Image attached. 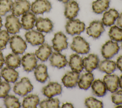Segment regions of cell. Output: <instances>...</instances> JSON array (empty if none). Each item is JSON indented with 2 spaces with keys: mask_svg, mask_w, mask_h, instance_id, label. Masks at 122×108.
I'll return each instance as SVG.
<instances>
[{
  "mask_svg": "<svg viewBox=\"0 0 122 108\" xmlns=\"http://www.w3.org/2000/svg\"><path fill=\"white\" fill-rule=\"evenodd\" d=\"M70 47L72 50L82 54L88 53L90 49L89 43L81 36H76L73 38Z\"/></svg>",
  "mask_w": 122,
  "mask_h": 108,
  "instance_id": "6da1fadb",
  "label": "cell"
},
{
  "mask_svg": "<svg viewBox=\"0 0 122 108\" xmlns=\"http://www.w3.org/2000/svg\"><path fill=\"white\" fill-rule=\"evenodd\" d=\"M33 86L28 78L24 77L20 82H16L13 88L15 93L20 96H24L33 89Z\"/></svg>",
  "mask_w": 122,
  "mask_h": 108,
  "instance_id": "7a4b0ae2",
  "label": "cell"
},
{
  "mask_svg": "<svg viewBox=\"0 0 122 108\" xmlns=\"http://www.w3.org/2000/svg\"><path fill=\"white\" fill-rule=\"evenodd\" d=\"M66 32L71 35L80 34L85 29V24L78 19L69 20L65 25Z\"/></svg>",
  "mask_w": 122,
  "mask_h": 108,
  "instance_id": "3957f363",
  "label": "cell"
},
{
  "mask_svg": "<svg viewBox=\"0 0 122 108\" xmlns=\"http://www.w3.org/2000/svg\"><path fill=\"white\" fill-rule=\"evenodd\" d=\"M10 48L15 54H22L27 49V44L23 39L19 35L12 36L9 40Z\"/></svg>",
  "mask_w": 122,
  "mask_h": 108,
  "instance_id": "277c9868",
  "label": "cell"
},
{
  "mask_svg": "<svg viewBox=\"0 0 122 108\" xmlns=\"http://www.w3.org/2000/svg\"><path fill=\"white\" fill-rule=\"evenodd\" d=\"M5 26L8 32L12 34L19 32L20 29L22 28V25L19 19L13 14L6 17Z\"/></svg>",
  "mask_w": 122,
  "mask_h": 108,
  "instance_id": "5b68a950",
  "label": "cell"
},
{
  "mask_svg": "<svg viewBox=\"0 0 122 108\" xmlns=\"http://www.w3.org/2000/svg\"><path fill=\"white\" fill-rule=\"evenodd\" d=\"M31 11L35 14H42L49 12L51 5L48 0H35L30 6Z\"/></svg>",
  "mask_w": 122,
  "mask_h": 108,
  "instance_id": "8992f818",
  "label": "cell"
},
{
  "mask_svg": "<svg viewBox=\"0 0 122 108\" xmlns=\"http://www.w3.org/2000/svg\"><path fill=\"white\" fill-rule=\"evenodd\" d=\"M120 49L118 43L112 40L107 41L102 46L101 49L102 56L106 59H109L116 54Z\"/></svg>",
  "mask_w": 122,
  "mask_h": 108,
  "instance_id": "52a82bcc",
  "label": "cell"
},
{
  "mask_svg": "<svg viewBox=\"0 0 122 108\" xmlns=\"http://www.w3.org/2000/svg\"><path fill=\"white\" fill-rule=\"evenodd\" d=\"M30 4L27 0H17L13 2L11 11L12 14L18 17L29 11Z\"/></svg>",
  "mask_w": 122,
  "mask_h": 108,
  "instance_id": "ba28073f",
  "label": "cell"
},
{
  "mask_svg": "<svg viewBox=\"0 0 122 108\" xmlns=\"http://www.w3.org/2000/svg\"><path fill=\"white\" fill-rule=\"evenodd\" d=\"M52 42L53 49L57 52H61L68 47L67 37L61 31L58 32L54 34Z\"/></svg>",
  "mask_w": 122,
  "mask_h": 108,
  "instance_id": "9c48e42d",
  "label": "cell"
},
{
  "mask_svg": "<svg viewBox=\"0 0 122 108\" xmlns=\"http://www.w3.org/2000/svg\"><path fill=\"white\" fill-rule=\"evenodd\" d=\"M104 28L102 21L94 20L90 23L86 28V32L88 35L94 39L99 38L104 31Z\"/></svg>",
  "mask_w": 122,
  "mask_h": 108,
  "instance_id": "30bf717a",
  "label": "cell"
},
{
  "mask_svg": "<svg viewBox=\"0 0 122 108\" xmlns=\"http://www.w3.org/2000/svg\"><path fill=\"white\" fill-rule=\"evenodd\" d=\"M21 60L24 70L28 72L32 71L37 66V60L33 53L26 54L22 57Z\"/></svg>",
  "mask_w": 122,
  "mask_h": 108,
  "instance_id": "8fae6325",
  "label": "cell"
},
{
  "mask_svg": "<svg viewBox=\"0 0 122 108\" xmlns=\"http://www.w3.org/2000/svg\"><path fill=\"white\" fill-rule=\"evenodd\" d=\"M25 37L27 41L32 46L42 44L44 42V36L41 32L30 30L26 32Z\"/></svg>",
  "mask_w": 122,
  "mask_h": 108,
  "instance_id": "7c38bea8",
  "label": "cell"
},
{
  "mask_svg": "<svg viewBox=\"0 0 122 108\" xmlns=\"http://www.w3.org/2000/svg\"><path fill=\"white\" fill-rule=\"evenodd\" d=\"M62 91L61 85L57 82H51L42 89V94L47 98H52L60 94Z\"/></svg>",
  "mask_w": 122,
  "mask_h": 108,
  "instance_id": "4fadbf2b",
  "label": "cell"
},
{
  "mask_svg": "<svg viewBox=\"0 0 122 108\" xmlns=\"http://www.w3.org/2000/svg\"><path fill=\"white\" fill-rule=\"evenodd\" d=\"M79 10L78 3L74 0H70L65 3L64 15L69 20L73 19L77 16Z\"/></svg>",
  "mask_w": 122,
  "mask_h": 108,
  "instance_id": "5bb4252c",
  "label": "cell"
},
{
  "mask_svg": "<svg viewBox=\"0 0 122 108\" xmlns=\"http://www.w3.org/2000/svg\"><path fill=\"white\" fill-rule=\"evenodd\" d=\"M80 73L75 71H68L61 79L62 82L66 88L75 87L78 84Z\"/></svg>",
  "mask_w": 122,
  "mask_h": 108,
  "instance_id": "9a60e30c",
  "label": "cell"
},
{
  "mask_svg": "<svg viewBox=\"0 0 122 108\" xmlns=\"http://www.w3.org/2000/svg\"><path fill=\"white\" fill-rule=\"evenodd\" d=\"M103 80L106 89L111 92L113 93L118 89L119 78L117 75L107 74L104 76Z\"/></svg>",
  "mask_w": 122,
  "mask_h": 108,
  "instance_id": "2e32d148",
  "label": "cell"
},
{
  "mask_svg": "<svg viewBox=\"0 0 122 108\" xmlns=\"http://www.w3.org/2000/svg\"><path fill=\"white\" fill-rule=\"evenodd\" d=\"M49 60L51 66L58 69L65 67L68 63L66 56L57 51L54 52L52 53L50 57Z\"/></svg>",
  "mask_w": 122,
  "mask_h": 108,
  "instance_id": "e0dca14e",
  "label": "cell"
},
{
  "mask_svg": "<svg viewBox=\"0 0 122 108\" xmlns=\"http://www.w3.org/2000/svg\"><path fill=\"white\" fill-rule=\"evenodd\" d=\"M35 26L40 32L49 33L52 31L53 25L49 19L40 17L36 20Z\"/></svg>",
  "mask_w": 122,
  "mask_h": 108,
  "instance_id": "ac0fdd59",
  "label": "cell"
},
{
  "mask_svg": "<svg viewBox=\"0 0 122 108\" xmlns=\"http://www.w3.org/2000/svg\"><path fill=\"white\" fill-rule=\"evenodd\" d=\"M82 61L83 67L86 71L91 72L98 67L99 59L97 55L91 54L87 57L84 58L82 59Z\"/></svg>",
  "mask_w": 122,
  "mask_h": 108,
  "instance_id": "d6986e66",
  "label": "cell"
},
{
  "mask_svg": "<svg viewBox=\"0 0 122 108\" xmlns=\"http://www.w3.org/2000/svg\"><path fill=\"white\" fill-rule=\"evenodd\" d=\"M52 53L51 47L47 43H42L39 49L35 51V55L42 61H46Z\"/></svg>",
  "mask_w": 122,
  "mask_h": 108,
  "instance_id": "ffe728a7",
  "label": "cell"
},
{
  "mask_svg": "<svg viewBox=\"0 0 122 108\" xmlns=\"http://www.w3.org/2000/svg\"><path fill=\"white\" fill-rule=\"evenodd\" d=\"M69 65L73 71L81 73L83 69L82 59L76 54H73L70 57Z\"/></svg>",
  "mask_w": 122,
  "mask_h": 108,
  "instance_id": "44dd1931",
  "label": "cell"
},
{
  "mask_svg": "<svg viewBox=\"0 0 122 108\" xmlns=\"http://www.w3.org/2000/svg\"><path fill=\"white\" fill-rule=\"evenodd\" d=\"M36 18L32 12L28 11L22 15L21 17V25L25 30L31 29L34 26Z\"/></svg>",
  "mask_w": 122,
  "mask_h": 108,
  "instance_id": "7402d4cb",
  "label": "cell"
},
{
  "mask_svg": "<svg viewBox=\"0 0 122 108\" xmlns=\"http://www.w3.org/2000/svg\"><path fill=\"white\" fill-rule=\"evenodd\" d=\"M0 74L3 78L8 82H15L18 79L19 73L13 68L5 67L2 69Z\"/></svg>",
  "mask_w": 122,
  "mask_h": 108,
  "instance_id": "603a6c76",
  "label": "cell"
},
{
  "mask_svg": "<svg viewBox=\"0 0 122 108\" xmlns=\"http://www.w3.org/2000/svg\"><path fill=\"white\" fill-rule=\"evenodd\" d=\"M118 16L119 13L116 10L111 9L103 14L102 22L106 26H111L114 23Z\"/></svg>",
  "mask_w": 122,
  "mask_h": 108,
  "instance_id": "cb8c5ba5",
  "label": "cell"
},
{
  "mask_svg": "<svg viewBox=\"0 0 122 108\" xmlns=\"http://www.w3.org/2000/svg\"><path fill=\"white\" fill-rule=\"evenodd\" d=\"M34 73L36 80L41 83L45 82L49 77L47 67L43 64H41L36 66Z\"/></svg>",
  "mask_w": 122,
  "mask_h": 108,
  "instance_id": "d4e9b609",
  "label": "cell"
},
{
  "mask_svg": "<svg viewBox=\"0 0 122 108\" xmlns=\"http://www.w3.org/2000/svg\"><path fill=\"white\" fill-rule=\"evenodd\" d=\"M98 68L100 71L110 74L116 69V64L114 61L106 59L99 63Z\"/></svg>",
  "mask_w": 122,
  "mask_h": 108,
  "instance_id": "484cf974",
  "label": "cell"
},
{
  "mask_svg": "<svg viewBox=\"0 0 122 108\" xmlns=\"http://www.w3.org/2000/svg\"><path fill=\"white\" fill-rule=\"evenodd\" d=\"M93 79V74L88 72V73L82 75L81 78H79L78 82V86L81 89L87 90L91 86Z\"/></svg>",
  "mask_w": 122,
  "mask_h": 108,
  "instance_id": "4316f807",
  "label": "cell"
},
{
  "mask_svg": "<svg viewBox=\"0 0 122 108\" xmlns=\"http://www.w3.org/2000/svg\"><path fill=\"white\" fill-rule=\"evenodd\" d=\"M92 88L93 93L98 97H102L106 92V88L103 81L100 79L95 80L92 83Z\"/></svg>",
  "mask_w": 122,
  "mask_h": 108,
  "instance_id": "83f0119b",
  "label": "cell"
},
{
  "mask_svg": "<svg viewBox=\"0 0 122 108\" xmlns=\"http://www.w3.org/2000/svg\"><path fill=\"white\" fill-rule=\"evenodd\" d=\"M110 0H96L92 2V8L96 14H101L109 7Z\"/></svg>",
  "mask_w": 122,
  "mask_h": 108,
  "instance_id": "f1b7e54d",
  "label": "cell"
},
{
  "mask_svg": "<svg viewBox=\"0 0 122 108\" xmlns=\"http://www.w3.org/2000/svg\"><path fill=\"white\" fill-rule=\"evenodd\" d=\"M5 64L7 67L16 69L20 65L21 59L20 56L14 53L9 54L5 58Z\"/></svg>",
  "mask_w": 122,
  "mask_h": 108,
  "instance_id": "f546056e",
  "label": "cell"
},
{
  "mask_svg": "<svg viewBox=\"0 0 122 108\" xmlns=\"http://www.w3.org/2000/svg\"><path fill=\"white\" fill-rule=\"evenodd\" d=\"M40 99L38 96L30 94L25 97L22 102V107L24 108H35L39 103Z\"/></svg>",
  "mask_w": 122,
  "mask_h": 108,
  "instance_id": "4dcf8cb0",
  "label": "cell"
},
{
  "mask_svg": "<svg viewBox=\"0 0 122 108\" xmlns=\"http://www.w3.org/2000/svg\"><path fill=\"white\" fill-rule=\"evenodd\" d=\"M109 36L112 40L122 41V29L117 26L111 27L109 31Z\"/></svg>",
  "mask_w": 122,
  "mask_h": 108,
  "instance_id": "1f68e13d",
  "label": "cell"
},
{
  "mask_svg": "<svg viewBox=\"0 0 122 108\" xmlns=\"http://www.w3.org/2000/svg\"><path fill=\"white\" fill-rule=\"evenodd\" d=\"M4 103L6 108H19L20 104L19 99L13 95H7L4 98Z\"/></svg>",
  "mask_w": 122,
  "mask_h": 108,
  "instance_id": "d6a6232c",
  "label": "cell"
},
{
  "mask_svg": "<svg viewBox=\"0 0 122 108\" xmlns=\"http://www.w3.org/2000/svg\"><path fill=\"white\" fill-rule=\"evenodd\" d=\"M39 105L41 108H58L60 107V101L57 98H50L40 102Z\"/></svg>",
  "mask_w": 122,
  "mask_h": 108,
  "instance_id": "836d02e7",
  "label": "cell"
},
{
  "mask_svg": "<svg viewBox=\"0 0 122 108\" xmlns=\"http://www.w3.org/2000/svg\"><path fill=\"white\" fill-rule=\"evenodd\" d=\"M12 4L11 0H0V16H4L11 11Z\"/></svg>",
  "mask_w": 122,
  "mask_h": 108,
  "instance_id": "e575fe53",
  "label": "cell"
},
{
  "mask_svg": "<svg viewBox=\"0 0 122 108\" xmlns=\"http://www.w3.org/2000/svg\"><path fill=\"white\" fill-rule=\"evenodd\" d=\"M85 105L87 108H101L103 107L102 102L93 97L87 98L85 100Z\"/></svg>",
  "mask_w": 122,
  "mask_h": 108,
  "instance_id": "d590c367",
  "label": "cell"
},
{
  "mask_svg": "<svg viewBox=\"0 0 122 108\" xmlns=\"http://www.w3.org/2000/svg\"><path fill=\"white\" fill-rule=\"evenodd\" d=\"M10 35L7 31H0V50H3L6 47V45L10 40Z\"/></svg>",
  "mask_w": 122,
  "mask_h": 108,
  "instance_id": "8d00e7d4",
  "label": "cell"
},
{
  "mask_svg": "<svg viewBox=\"0 0 122 108\" xmlns=\"http://www.w3.org/2000/svg\"><path fill=\"white\" fill-rule=\"evenodd\" d=\"M10 89V84L6 82H0V98H4Z\"/></svg>",
  "mask_w": 122,
  "mask_h": 108,
  "instance_id": "74e56055",
  "label": "cell"
},
{
  "mask_svg": "<svg viewBox=\"0 0 122 108\" xmlns=\"http://www.w3.org/2000/svg\"><path fill=\"white\" fill-rule=\"evenodd\" d=\"M112 102L116 105L122 104V90H119L114 92L112 95Z\"/></svg>",
  "mask_w": 122,
  "mask_h": 108,
  "instance_id": "f35d334b",
  "label": "cell"
},
{
  "mask_svg": "<svg viewBox=\"0 0 122 108\" xmlns=\"http://www.w3.org/2000/svg\"><path fill=\"white\" fill-rule=\"evenodd\" d=\"M116 64L118 69L122 71V55L118 58Z\"/></svg>",
  "mask_w": 122,
  "mask_h": 108,
  "instance_id": "ab89813d",
  "label": "cell"
},
{
  "mask_svg": "<svg viewBox=\"0 0 122 108\" xmlns=\"http://www.w3.org/2000/svg\"><path fill=\"white\" fill-rule=\"evenodd\" d=\"M117 25L118 26L122 29V12L119 15L117 19Z\"/></svg>",
  "mask_w": 122,
  "mask_h": 108,
  "instance_id": "60d3db41",
  "label": "cell"
},
{
  "mask_svg": "<svg viewBox=\"0 0 122 108\" xmlns=\"http://www.w3.org/2000/svg\"><path fill=\"white\" fill-rule=\"evenodd\" d=\"M5 62V60L3 56V54L2 52L0 50V69L2 68Z\"/></svg>",
  "mask_w": 122,
  "mask_h": 108,
  "instance_id": "b9f144b4",
  "label": "cell"
},
{
  "mask_svg": "<svg viewBox=\"0 0 122 108\" xmlns=\"http://www.w3.org/2000/svg\"><path fill=\"white\" fill-rule=\"evenodd\" d=\"M62 108H73V105L70 103H66L64 104H63L62 105Z\"/></svg>",
  "mask_w": 122,
  "mask_h": 108,
  "instance_id": "7bdbcfd3",
  "label": "cell"
},
{
  "mask_svg": "<svg viewBox=\"0 0 122 108\" xmlns=\"http://www.w3.org/2000/svg\"><path fill=\"white\" fill-rule=\"evenodd\" d=\"M119 87L122 88V75H121L120 78L119 79Z\"/></svg>",
  "mask_w": 122,
  "mask_h": 108,
  "instance_id": "ee69618b",
  "label": "cell"
},
{
  "mask_svg": "<svg viewBox=\"0 0 122 108\" xmlns=\"http://www.w3.org/2000/svg\"><path fill=\"white\" fill-rule=\"evenodd\" d=\"M59 1H61L64 3H66V2H67L68 1H69L70 0H58Z\"/></svg>",
  "mask_w": 122,
  "mask_h": 108,
  "instance_id": "f6af8a7d",
  "label": "cell"
},
{
  "mask_svg": "<svg viewBox=\"0 0 122 108\" xmlns=\"http://www.w3.org/2000/svg\"><path fill=\"white\" fill-rule=\"evenodd\" d=\"M2 26V19H1V18L0 17V29H1V28Z\"/></svg>",
  "mask_w": 122,
  "mask_h": 108,
  "instance_id": "bcb514c9",
  "label": "cell"
},
{
  "mask_svg": "<svg viewBox=\"0 0 122 108\" xmlns=\"http://www.w3.org/2000/svg\"><path fill=\"white\" fill-rule=\"evenodd\" d=\"M116 108H122V105H119L116 107Z\"/></svg>",
  "mask_w": 122,
  "mask_h": 108,
  "instance_id": "7dc6e473",
  "label": "cell"
},
{
  "mask_svg": "<svg viewBox=\"0 0 122 108\" xmlns=\"http://www.w3.org/2000/svg\"><path fill=\"white\" fill-rule=\"evenodd\" d=\"M1 82V77H0V82Z\"/></svg>",
  "mask_w": 122,
  "mask_h": 108,
  "instance_id": "c3c4849f",
  "label": "cell"
},
{
  "mask_svg": "<svg viewBox=\"0 0 122 108\" xmlns=\"http://www.w3.org/2000/svg\"></svg>",
  "mask_w": 122,
  "mask_h": 108,
  "instance_id": "681fc988",
  "label": "cell"
}]
</instances>
